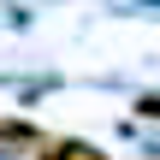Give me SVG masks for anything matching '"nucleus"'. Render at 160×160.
Here are the masks:
<instances>
[{
	"mask_svg": "<svg viewBox=\"0 0 160 160\" xmlns=\"http://www.w3.org/2000/svg\"><path fill=\"white\" fill-rule=\"evenodd\" d=\"M42 160H113V154H101L95 142H77V137H65V142H48V154Z\"/></svg>",
	"mask_w": 160,
	"mask_h": 160,
	"instance_id": "f257e3e1",
	"label": "nucleus"
}]
</instances>
